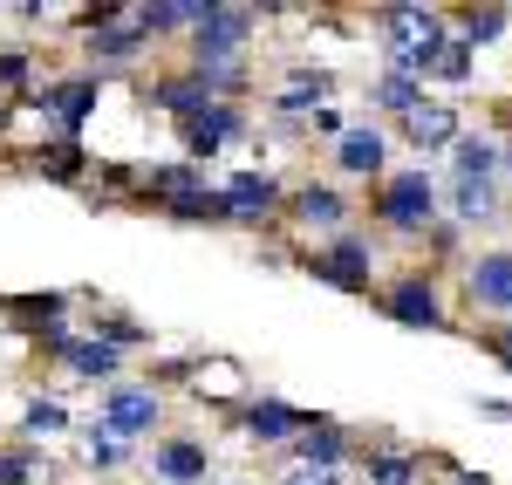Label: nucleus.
Masks as SVG:
<instances>
[{"instance_id": "nucleus-1", "label": "nucleus", "mask_w": 512, "mask_h": 485, "mask_svg": "<svg viewBox=\"0 0 512 485\" xmlns=\"http://www.w3.org/2000/svg\"><path fill=\"white\" fill-rule=\"evenodd\" d=\"M82 48H89L96 69H123V62H137L151 48V35L137 21V7H89L82 14Z\"/></svg>"}, {"instance_id": "nucleus-2", "label": "nucleus", "mask_w": 512, "mask_h": 485, "mask_svg": "<svg viewBox=\"0 0 512 485\" xmlns=\"http://www.w3.org/2000/svg\"><path fill=\"white\" fill-rule=\"evenodd\" d=\"M253 28H260L253 7H198V21H192V69L239 62V48L253 41Z\"/></svg>"}, {"instance_id": "nucleus-3", "label": "nucleus", "mask_w": 512, "mask_h": 485, "mask_svg": "<svg viewBox=\"0 0 512 485\" xmlns=\"http://www.w3.org/2000/svg\"><path fill=\"white\" fill-rule=\"evenodd\" d=\"M431 212H437L431 171H396V178H383V192H376V219H383L390 233H417V226H431Z\"/></svg>"}, {"instance_id": "nucleus-4", "label": "nucleus", "mask_w": 512, "mask_h": 485, "mask_svg": "<svg viewBox=\"0 0 512 485\" xmlns=\"http://www.w3.org/2000/svg\"><path fill=\"white\" fill-rule=\"evenodd\" d=\"M96 96H103V76H62V82H48V89H35V96H21V103H35L41 117L76 144V130L96 117Z\"/></svg>"}, {"instance_id": "nucleus-5", "label": "nucleus", "mask_w": 512, "mask_h": 485, "mask_svg": "<svg viewBox=\"0 0 512 485\" xmlns=\"http://www.w3.org/2000/svg\"><path fill=\"white\" fill-rule=\"evenodd\" d=\"M158 410L164 404H158V390H151V383H117V390L103 397V417H96V424H103L117 445H130V438H144V431L158 424Z\"/></svg>"}, {"instance_id": "nucleus-6", "label": "nucleus", "mask_w": 512, "mask_h": 485, "mask_svg": "<svg viewBox=\"0 0 512 485\" xmlns=\"http://www.w3.org/2000/svg\"><path fill=\"white\" fill-rule=\"evenodd\" d=\"M178 137H185V164H205V158H219L226 144L246 137V110H239V103H212V110L198 123H185Z\"/></svg>"}, {"instance_id": "nucleus-7", "label": "nucleus", "mask_w": 512, "mask_h": 485, "mask_svg": "<svg viewBox=\"0 0 512 485\" xmlns=\"http://www.w3.org/2000/svg\"><path fill=\"white\" fill-rule=\"evenodd\" d=\"M137 192L164 212H185L192 199H205L212 185H205V164H151L144 178H137Z\"/></svg>"}, {"instance_id": "nucleus-8", "label": "nucleus", "mask_w": 512, "mask_h": 485, "mask_svg": "<svg viewBox=\"0 0 512 485\" xmlns=\"http://www.w3.org/2000/svg\"><path fill=\"white\" fill-rule=\"evenodd\" d=\"M308 267H315L328 287H342V294H369V281H376V253L362 240H335L328 253H315Z\"/></svg>"}, {"instance_id": "nucleus-9", "label": "nucleus", "mask_w": 512, "mask_h": 485, "mask_svg": "<svg viewBox=\"0 0 512 485\" xmlns=\"http://www.w3.org/2000/svg\"><path fill=\"white\" fill-rule=\"evenodd\" d=\"M315 424H321V417H308V410H294V404H280V397L246 404V431H253L260 445H301Z\"/></svg>"}, {"instance_id": "nucleus-10", "label": "nucleus", "mask_w": 512, "mask_h": 485, "mask_svg": "<svg viewBox=\"0 0 512 485\" xmlns=\"http://www.w3.org/2000/svg\"><path fill=\"white\" fill-rule=\"evenodd\" d=\"M205 472H212V458L198 438H158L151 445V479L158 485H205Z\"/></svg>"}, {"instance_id": "nucleus-11", "label": "nucleus", "mask_w": 512, "mask_h": 485, "mask_svg": "<svg viewBox=\"0 0 512 485\" xmlns=\"http://www.w3.org/2000/svg\"><path fill=\"white\" fill-rule=\"evenodd\" d=\"M219 192H226V212H233L239 226H260V219L280 212V185L267 178V171H239V178L219 185Z\"/></svg>"}, {"instance_id": "nucleus-12", "label": "nucleus", "mask_w": 512, "mask_h": 485, "mask_svg": "<svg viewBox=\"0 0 512 485\" xmlns=\"http://www.w3.org/2000/svg\"><path fill=\"white\" fill-rule=\"evenodd\" d=\"M151 103H158L164 117H178V130H185V123H198L219 96H212V82L198 76V69H185V76H164L158 89H151Z\"/></svg>"}, {"instance_id": "nucleus-13", "label": "nucleus", "mask_w": 512, "mask_h": 485, "mask_svg": "<svg viewBox=\"0 0 512 485\" xmlns=\"http://www.w3.org/2000/svg\"><path fill=\"white\" fill-rule=\"evenodd\" d=\"M472 301L492 315H512V246L499 253H478L472 260Z\"/></svg>"}, {"instance_id": "nucleus-14", "label": "nucleus", "mask_w": 512, "mask_h": 485, "mask_svg": "<svg viewBox=\"0 0 512 485\" xmlns=\"http://www.w3.org/2000/svg\"><path fill=\"white\" fill-rule=\"evenodd\" d=\"M383 308H390V322H403V328H437L444 315H437V294H431V281L424 274H403V281L383 294Z\"/></svg>"}, {"instance_id": "nucleus-15", "label": "nucleus", "mask_w": 512, "mask_h": 485, "mask_svg": "<svg viewBox=\"0 0 512 485\" xmlns=\"http://www.w3.org/2000/svg\"><path fill=\"white\" fill-rule=\"evenodd\" d=\"M62 369L82 376V383H110V376L123 369V349H110L103 335H76V342H69V356H62Z\"/></svg>"}, {"instance_id": "nucleus-16", "label": "nucleus", "mask_w": 512, "mask_h": 485, "mask_svg": "<svg viewBox=\"0 0 512 485\" xmlns=\"http://www.w3.org/2000/svg\"><path fill=\"white\" fill-rule=\"evenodd\" d=\"M403 137H410L417 151H444V144H458V110H451V103H424V110L403 117Z\"/></svg>"}, {"instance_id": "nucleus-17", "label": "nucleus", "mask_w": 512, "mask_h": 485, "mask_svg": "<svg viewBox=\"0 0 512 485\" xmlns=\"http://www.w3.org/2000/svg\"><path fill=\"white\" fill-rule=\"evenodd\" d=\"M287 212H294V219H301V226H315V233H335V226H342V219H349V199H342V192H335V185H301V192H294V205H287Z\"/></svg>"}, {"instance_id": "nucleus-18", "label": "nucleus", "mask_w": 512, "mask_h": 485, "mask_svg": "<svg viewBox=\"0 0 512 485\" xmlns=\"http://www.w3.org/2000/svg\"><path fill=\"white\" fill-rule=\"evenodd\" d=\"M335 164H342V171H355V178H376V171H383V130H376V123H355V130H342Z\"/></svg>"}, {"instance_id": "nucleus-19", "label": "nucleus", "mask_w": 512, "mask_h": 485, "mask_svg": "<svg viewBox=\"0 0 512 485\" xmlns=\"http://www.w3.org/2000/svg\"><path fill=\"white\" fill-rule=\"evenodd\" d=\"M294 451L308 458V472H335V465L349 458V431L321 417V424H315V431H308V438H301V445H294Z\"/></svg>"}, {"instance_id": "nucleus-20", "label": "nucleus", "mask_w": 512, "mask_h": 485, "mask_svg": "<svg viewBox=\"0 0 512 485\" xmlns=\"http://www.w3.org/2000/svg\"><path fill=\"white\" fill-rule=\"evenodd\" d=\"M62 308H69V294H7V315L21 328H35V335L62 322Z\"/></svg>"}, {"instance_id": "nucleus-21", "label": "nucleus", "mask_w": 512, "mask_h": 485, "mask_svg": "<svg viewBox=\"0 0 512 485\" xmlns=\"http://www.w3.org/2000/svg\"><path fill=\"white\" fill-rule=\"evenodd\" d=\"M451 212H458V219H492V212H499L492 178H451Z\"/></svg>"}, {"instance_id": "nucleus-22", "label": "nucleus", "mask_w": 512, "mask_h": 485, "mask_svg": "<svg viewBox=\"0 0 512 485\" xmlns=\"http://www.w3.org/2000/svg\"><path fill=\"white\" fill-rule=\"evenodd\" d=\"M41 178H55V185H76L82 171H89V158H82V144H69V137H55V144H41Z\"/></svg>"}, {"instance_id": "nucleus-23", "label": "nucleus", "mask_w": 512, "mask_h": 485, "mask_svg": "<svg viewBox=\"0 0 512 485\" xmlns=\"http://www.w3.org/2000/svg\"><path fill=\"white\" fill-rule=\"evenodd\" d=\"M137 21H144V35L158 41V35H178V28H192L198 7H192V0H158V7H137Z\"/></svg>"}, {"instance_id": "nucleus-24", "label": "nucleus", "mask_w": 512, "mask_h": 485, "mask_svg": "<svg viewBox=\"0 0 512 485\" xmlns=\"http://www.w3.org/2000/svg\"><path fill=\"white\" fill-rule=\"evenodd\" d=\"M376 103H383V110H390V117H410V110H424V82L417 76H383L376 82Z\"/></svg>"}, {"instance_id": "nucleus-25", "label": "nucleus", "mask_w": 512, "mask_h": 485, "mask_svg": "<svg viewBox=\"0 0 512 485\" xmlns=\"http://www.w3.org/2000/svg\"><path fill=\"white\" fill-rule=\"evenodd\" d=\"M55 431H69V410L55 404V397H35V404L21 410V438H55Z\"/></svg>"}, {"instance_id": "nucleus-26", "label": "nucleus", "mask_w": 512, "mask_h": 485, "mask_svg": "<svg viewBox=\"0 0 512 485\" xmlns=\"http://www.w3.org/2000/svg\"><path fill=\"white\" fill-rule=\"evenodd\" d=\"M506 28H512L506 7H472V14H465V35H458V41H465V48H485V41H499Z\"/></svg>"}, {"instance_id": "nucleus-27", "label": "nucleus", "mask_w": 512, "mask_h": 485, "mask_svg": "<svg viewBox=\"0 0 512 485\" xmlns=\"http://www.w3.org/2000/svg\"><path fill=\"white\" fill-rule=\"evenodd\" d=\"M492 164H499V144H485V137H458V178H492Z\"/></svg>"}, {"instance_id": "nucleus-28", "label": "nucleus", "mask_w": 512, "mask_h": 485, "mask_svg": "<svg viewBox=\"0 0 512 485\" xmlns=\"http://www.w3.org/2000/svg\"><path fill=\"white\" fill-rule=\"evenodd\" d=\"M35 479H41V458H35V445L0 451V485H35Z\"/></svg>"}, {"instance_id": "nucleus-29", "label": "nucleus", "mask_w": 512, "mask_h": 485, "mask_svg": "<svg viewBox=\"0 0 512 485\" xmlns=\"http://www.w3.org/2000/svg\"><path fill=\"white\" fill-rule=\"evenodd\" d=\"M89 335H103L110 349H137V342H151V328H144V322H123V315H96Z\"/></svg>"}, {"instance_id": "nucleus-30", "label": "nucleus", "mask_w": 512, "mask_h": 485, "mask_svg": "<svg viewBox=\"0 0 512 485\" xmlns=\"http://www.w3.org/2000/svg\"><path fill=\"white\" fill-rule=\"evenodd\" d=\"M369 479L376 485H410L417 479V458H410V451H383V458H369Z\"/></svg>"}, {"instance_id": "nucleus-31", "label": "nucleus", "mask_w": 512, "mask_h": 485, "mask_svg": "<svg viewBox=\"0 0 512 485\" xmlns=\"http://www.w3.org/2000/svg\"><path fill=\"white\" fill-rule=\"evenodd\" d=\"M82 458H89V465H117L123 445L110 438V431H103V424H89V431H82Z\"/></svg>"}, {"instance_id": "nucleus-32", "label": "nucleus", "mask_w": 512, "mask_h": 485, "mask_svg": "<svg viewBox=\"0 0 512 485\" xmlns=\"http://www.w3.org/2000/svg\"><path fill=\"white\" fill-rule=\"evenodd\" d=\"M0 89H21V96H35V89H28V55H21V48H0Z\"/></svg>"}, {"instance_id": "nucleus-33", "label": "nucleus", "mask_w": 512, "mask_h": 485, "mask_svg": "<svg viewBox=\"0 0 512 485\" xmlns=\"http://www.w3.org/2000/svg\"><path fill=\"white\" fill-rule=\"evenodd\" d=\"M485 349H492V356L512 369V328H492V335H485Z\"/></svg>"}, {"instance_id": "nucleus-34", "label": "nucleus", "mask_w": 512, "mask_h": 485, "mask_svg": "<svg viewBox=\"0 0 512 485\" xmlns=\"http://www.w3.org/2000/svg\"><path fill=\"white\" fill-rule=\"evenodd\" d=\"M315 130H321V137H335V144H342V117H335V110H315Z\"/></svg>"}, {"instance_id": "nucleus-35", "label": "nucleus", "mask_w": 512, "mask_h": 485, "mask_svg": "<svg viewBox=\"0 0 512 485\" xmlns=\"http://www.w3.org/2000/svg\"><path fill=\"white\" fill-rule=\"evenodd\" d=\"M280 485H335V472H301V479H280Z\"/></svg>"}, {"instance_id": "nucleus-36", "label": "nucleus", "mask_w": 512, "mask_h": 485, "mask_svg": "<svg viewBox=\"0 0 512 485\" xmlns=\"http://www.w3.org/2000/svg\"><path fill=\"white\" fill-rule=\"evenodd\" d=\"M458 485H492V479H478V472H465V479H458Z\"/></svg>"}, {"instance_id": "nucleus-37", "label": "nucleus", "mask_w": 512, "mask_h": 485, "mask_svg": "<svg viewBox=\"0 0 512 485\" xmlns=\"http://www.w3.org/2000/svg\"><path fill=\"white\" fill-rule=\"evenodd\" d=\"M506 164H512V151H506Z\"/></svg>"}]
</instances>
